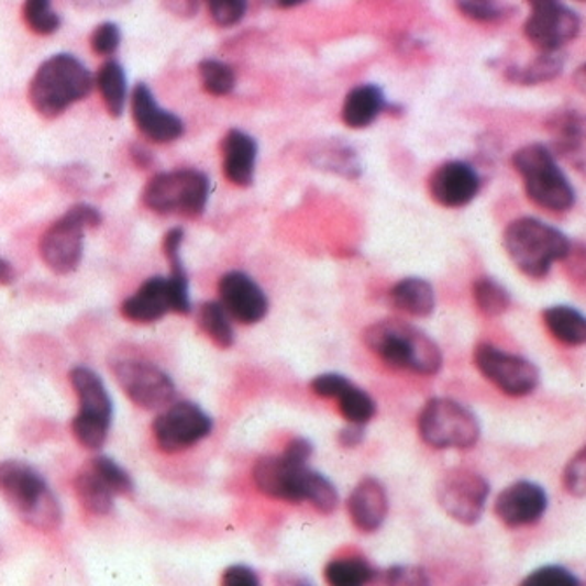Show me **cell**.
<instances>
[{
    "mask_svg": "<svg viewBox=\"0 0 586 586\" xmlns=\"http://www.w3.org/2000/svg\"><path fill=\"white\" fill-rule=\"evenodd\" d=\"M365 344L389 367L433 376L442 368V353L427 333L406 321L383 320L363 333Z\"/></svg>",
    "mask_w": 586,
    "mask_h": 586,
    "instance_id": "cell-1",
    "label": "cell"
},
{
    "mask_svg": "<svg viewBox=\"0 0 586 586\" xmlns=\"http://www.w3.org/2000/svg\"><path fill=\"white\" fill-rule=\"evenodd\" d=\"M91 89L93 76L86 65L76 56L59 53L43 62L30 80V106L43 118H58L74 103L85 100Z\"/></svg>",
    "mask_w": 586,
    "mask_h": 586,
    "instance_id": "cell-2",
    "label": "cell"
},
{
    "mask_svg": "<svg viewBox=\"0 0 586 586\" xmlns=\"http://www.w3.org/2000/svg\"><path fill=\"white\" fill-rule=\"evenodd\" d=\"M0 493L14 513L37 531H56L62 523V508L44 478L22 461L0 463Z\"/></svg>",
    "mask_w": 586,
    "mask_h": 586,
    "instance_id": "cell-3",
    "label": "cell"
},
{
    "mask_svg": "<svg viewBox=\"0 0 586 586\" xmlns=\"http://www.w3.org/2000/svg\"><path fill=\"white\" fill-rule=\"evenodd\" d=\"M502 243L515 266L534 279L549 275L553 262L565 261L573 248L564 232L532 217L513 220Z\"/></svg>",
    "mask_w": 586,
    "mask_h": 586,
    "instance_id": "cell-4",
    "label": "cell"
},
{
    "mask_svg": "<svg viewBox=\"0 0 586 586\" xmlns=\"http://www.w3.org/2000/svg\"><path fill=\"white\" fill-rule=\"evenodd\" d=\"M513 168L522 177L523 187L532 203L549 211L573 208V186L559 168L557 161L546 145L529 144L513 154Z\"/></svg>",
    "mask_w": 586,
    "mask_h": 586,
    "instance_id": "cell-5",
    "label": "cell"
},
{
    "mask_svg": "<svg viewBox=\"0 0 586 586\" xmlns=\"http://www.w3.org/2000/svg\"><path fill=\"white\" fill-rule=\"evenodd\" d=\"M102 224L100 211L89 204H74L44 232L38 243L41 258L55 275H70L77 269L85 248L86 229Z\"/></svg>",
    "mask_w": 586,
    "mask_h": 586,
    "instance_id": "cell-6",
    "label": "cell"
},
{
    "mask_svg": "<svg viewBox=\"0 0 586 586\" xmlns=\"http://www.w3.org/2000/svg\"><path fill=\"white\" fill-rule=\"evenodd\" d=\"M210 198V180L198 169H177L156 175L145 186L144 199L148 210L161 215H201Z\"/></svg>",
    "mask_w": 586,
    "mask_h": 586,
    "instance_id": "cell-7",
    "label": "cell"
},
{
    "mask_svg": "<svg viewBox=\"0 0 586 586\" xmlns=\"http://www.w3.org/2000/svg\"><path fill=\"white\" fill-rule=\"evenodd\" d=\"M421 439L434 449H469L478 442L480 424L472 410L451 398H434L419 416Z\"/></svg>",
    "mask_w": 586,
    "mask_h": 586,
    "instance_id": "cell-8",
    "label": "cell"
},
{
    "mask_svg": "<svg viewBox=\"0 0 586 586\" xmlns=\"http://www.w3.org/2000/svg\"><path fill=\"white\" fill-rule=\"evenodd\" d=\"M531 14L523 23V34L540 52H559L578 37L582 22L561 0H528Z\"/></svg>",
    "mask_w": 586,
    "mask_h": 586,
    "instance_id": "cell-9",
    "label": "cell"
},
{
    "mask_svg": "<svg viewBox=\"0 0 586 586\" xmlns=\"http://www.w3.org/2000/svg\"><path fill=\"white\" fill-rule=\"evenodd\" d=\"M489 484L472 469L456 468L443 473L436 485V499L443 511L464 526L480 520L489 498Z\"/></svg>",
    "mask_w": 586,
    "mask_h": 586,
    "instance_id": "cell-10",
    "label": "cell"
},
{
    "mask_svg": "<svg viewBox=\"0 0 586 586\" xmlns=\"http://www.w3.org/2000/svg\"><path fill=\"white\" fill-rule=\"evenodd\" d=\"M114 376L128 398L142 409H161L175 398L174 380L154 363L121 360L114 363Z\"/></svg>",
    "mask_w": 586,
    "mask_h": 586,
    "instance_id": "cell-11",
    "label": "cell"
},
{
    "mask_svg": "<svg viewBox=\"0 0 586 586\" xmlns=\"http://www.w3.org/2000/svg\"><path fill=\"white\" fill-rule=\"evenodd\" d=\"M475 365L485 379H489L496 388L510 397L529 395L540 383V372L534 363L490 344H480L475 350Z\"/></svg>",
    "mask_w": 586,
    "mask_h": 586,
    "instance_id": "cell-12",
    "label": "cell"
},
{
    "mask_svg": "<svg viewBox=\"0 0 586 586\" xmlns=\"http://www.w3.org/2000/svg\"><path fill=\"white\" fill-rule=\"evenodd\" d=\"M153 431L161 451H184L210 434L211 419L195 403L180 401L157 416Z\"/></svg>",
    "mask_w": 586,
    "mask_h": 586,
    "instance_id": "cell-13",
    "label": "cell"
},
{
    "mask_svg": "<svg viewBox=\"0 0 586 586\" xmlns=\"http://www.w3.org/2000/svg\"><path fill=\"white\" fill-rule=\"evenodd\" d=\"M220 305L243 325H254L266 318L269 300L254 279L240 270L222 276L219 283Z\"/></svg>",
    "mask_w": 586,
    "mask_h": 586,
    "instance_id": "cell-14",
    "label": "cell"
},
{
    "mask_svg": "<svg viewBox=\"0 0 586 586\" xmlns=\"http://www.w3.org/2000/svg\"><path fill=\"white\" fill-rule=\"evenodd\" d=\"M131 114H133L136 128L142 131V135L153 140L156 144L175 142L186 131L184 121L168 110L161 109L153 91L142 82L135 86L131 95Z\"/></svg>",
    "mask_w": 586,
    "mask_h": 586,
    "instance_id": "cell-15",
    "label": "cell"
},
{
    "mask_svg": "<svg viewBox=\"0 0 586 586\" xmlns=\"http://www.w3.org/2000/svg\"><path fill=\"white\" fill-rule=\"evenodd\" d=\"M308 464L294 463L288 457L267 456L257 461L254 468V480L261 493L270 498L285 501H302V485H305Z\"/></svg>",
    "mask_w": 586,
    "mask_h": 586,
    "instance_id": "cell-16",
    "label": "cell"
},
{
    "mask_svg": "<svg viewBox=\"0 0 586 586\" xmlns=\"http://www.w3.org/2000/svg\"><path fill=\"white\" fill-rule=\"evenodd\" d=\"M549 507L546 493L532 482H515L496 499V515L507 528L531 526L543 517Z\"/></svg>",
    "mask_w": 586,
    "mask_h": 586,
    "instance_id": "cell-17",
    "label": "cell"
},
{
    "mask_svg": "<svg viewBox=\"0 0 586 586\" xmlns=\"http://www.w3.org/2000/svg\"><path fill=\"white\" fill-rule=\"evenodd\" d=\"M480 190V177L468 163L451 161L436 168L430 178V195L445 208H461L472 203Z\"/></svg>",
    "mask_w": 586,
    "mask_h": 586,
    "instance_id": "cell-18",
    "label": "cell"
},
{
    "mask_svg": "<svg viewBox=\"0 0 586 586\" xmlns=\"http://www.w3.org/2000/svg\"><path fill=\"white\" fill-rule=\"evenodd\" d=\"M555 151L586 177V115L562 110L546 123Z\"/></svg>",
    "mask_w": 586,
    "mask_h": 586,
    "instance_id": "cell-19",
    "label": "cell"
},
{
    "mask_svg": "<svg viewBox=\"0 0 586 586\" xmlns=\"http://www.w3.org/2000/svg\"><path fill=\"white\" fill-rule=\"evenodd\" d=\"M123 317L133 323H153L174 311V297L168 278H151L124 300Z\"/></svg>",
    "mask_w": 586,
    "mask_h": 586,
    "instance_id": "cell-20",
    "label": "cell"
},
{
    "mask_svg": "<svg viewBox=\"0 0 586 586\" xmlns=\"http://www.w3.org/2000/svg\"><path fill=\"white\" fill-rule=\"evenodd\" d=\"M388 496L376 478H365L356 485L347 501L351 520L362 532H374L388 515Z\"/></svg>",
    "mask_w": 586,
    "mask_h": 586,
    "instance_id": "cell-21",
    "label": "cell"
},
{
    "mask_svg": "<svg viewBox=\"0 0 586 586\" xmlns=\"http://www.w3.org/2000/svg\"><path fill=\"white\" fill-rule=\"evenodd\" d=\"M70 383L79 398L77 418L102 422L110 427L112 422V400L106 384L91 368L76 367L70 372Z\"/></svg>",
    "mask_w": 586,
    "mask_h": 586,
    "instance_id": "cell-22",
    "label": "cell"
},
{
    "mask_svg": "<svg viewBox=\"0 0 586 586\" xmlns=\"http://www.w3.org/2000/svg\"><path fill=\"white\" fill-rule=\"evenodd\" d=\"M224 172L231 184L248 187L254 184L257 142L245 131L231 130L224 139Z\"/></svg>",
    "mask_w": 586,
    "mask_h": 586,
    "instance_id": "cell-23",
    "label": "cell"
},
{
    "mask_svg": "<svg viewBox=\"0 0 586 586\" xmlns=\"http://www.w3.org/2000/svg\"><path fill=\"white\" fill-rule=\"evenodd\" d=\"M386 107L380 88L374 85H362L351 89L342 107V121L353 130L371 126Z\"/></svg>",
    "mask_w": 586,
    "mask_h": 586,
    "instance_id": "cell-24",
    "label": "cell"
},
{
    "mask_svg": "<svg viewBox=\"0 0 586 586\" xmlns=\"http://www.w3.org/2000/svg\"><path fill=\"white\" fill-rule=\"evenodd\" d=\"M184 243V231L172 229L165 236V255L172 267L169 276V288L174 297V311L187 314L190 311L189 279H187L186 267L181 262L180 246Z\"/></svg>",
    "mask_w": 586,
    "mask_h": 586,
    "instance_id": "cell-25",
    "label": "cell"
},
{
    "mask_svg": "<svg viewBox=\"0 0 586 586\" xmlns=\"http://www.w3.org/2000/svg\"><path fill=\"white\" fill-rule=\"evenodd\" d=\"M391 302L410 317L427 318L434 309V290L427 279H401L392 287Z\"/></svg>",
    "mask_w": 586,
    "mask_h": 586,
    "instance_id": "cell-26",
    "label": "cell"
},
{
    "mask_svg": "<svg viewBox=\"0 0 586 586\" xmlns=\"http://www.w3.org/2000/svg\"><path fill=\"white\" fill-rule=\"evenodd\" d=\"M74 489H76L77 499H79L80 507L93 515H107L112 511L114 507V493L110 489L100 475L91 468L80 469L77 473L76 480H74Z\"/></svg>",
    "mask_w": 586,
    "mask_h": 586,
    "instance_id": "cell-27",
    "label": "cell"
},
{
    "mask_svg": "<svg viewBox=\"0 0 586 586\" xmlns=\"http://www.w3.org/2000/svg\"><path fill=\"white\" fill-rule=\"evenodd\" d=\"M544 325L565 346L586 344V317L570 306H553L543 312Z\"/></svg>",
    "mask_w": 586,
    "mask_h": 586,
    "instance_id": "cell-28",
    "label": "cell"
},
{
    "mask_svg": "<svg viewBox=\"0 0 586 586\" xmlns=\"http://www.w3.org/2000/svg\"><path fill=\"white\" fill-rule=\"evenodd\" d=\"M564 56L557 52H541L531 64L507 68V79L513 85L538 86L557 79L564 70Z\"/></svg>",
    "mask_w": 586,
    "mask_h": 586,
    "instance_id": "cell-29",
    "label": "cell"
},
{
    "mask_svg": "<svg viewBox=\"0 0 586 586\" xmlns=\"http://www.w3.org/2000/svg\"><path fill=\"white\" fill-rule=\"evenodd\" d=\"M98 91L112 118H121L126 107L128 80L124 68L118 62H107L97 74Z\"/></svg>",
    "mask_w": 586,
    "mask_h": 586,
    "instance_id": "cell-30",
    "label": "cell"
},
{
    "mask_svg": "<svg viewBox=\"0 0 586 586\" xmlns=\"http://www.w3.org/2000/svg\"><path fill=\"white\" fill-rule=\"evenodd\" d=\"M198 323L207 333V338L222 350H228L234 344V330L229 321L228 311L220 302H204L198 309Z\"/></svg>",
    "mask_w": 586,
    "mask_h": 586,
    "instance_id": "cell-31",
    "label": "cell"
},
{
    "mask_svg": "<svg viewBox=\"0 0 586 586\" xmlns=\"http://www.w3.org/2000/svg\"><path fill=\"white\" fill-rule=\"evenodd\" d=\"M473 299L485 317H501L510 308L507 288L493 278H480L473 285Z\"/></svg>",
    "mask_w": 586,
    "mask_h": 586,
    "instance_id": "cell-32",
    "label": "cell"
},
{
    "mask_svg": "<svg viewBox=\"0 0 586 586\" xmlns=\"http://www.w3.org/2000/svg\"><path fill=\"white\" fill-rule=\"evenodd\" d=\"M325 578L333 586L365 585L374 578V570L363 559H339L327 565Z\"/></svg>",
    "mask_w": 586,
    "mask_h": 586,
    "instance_id": "cell-33",
    "label": "cell"
},
{
    "mask_svg": "<svg viewBox=\"0 0 586 586\" xmlns=\"http://www.w3.org/2000/svg\"><path fill=\"white\" fill-rule=\"evenodd\" d=\"M302 501L311 502L320 513L330 515L339 505L338 490L329 478L308 468L302 485Z\"/></svg>",
    "mask_w": 586,
    "mask_h": 586,
    "instance_id": "cell-34",
    "label": "cell"
},
{
    "mask_svg": "<svg viewBox=\"0 0 586 586\" xmlns=\"http://www.w3.org/2000/svg\"><path fill=\"white\" fill-rule=\"evenodd\" d=\"M198 70L201 85L213 97H225V95L232 93V89L236 86V77H234L232 68L224 62L203 59L199 64Z\"/></svg>",
    "mask_w": 586,
    "mask_h": 586,
    "instance_id": "cell-35",
    "label": "cell"
},
{
    "mask_svg": "<svg viewBox=\"0 0 586 586\" xmlns=\"http://www.w3.org/2000/svg\"><path fill=\"white\" fill-rule=\"evenodd\" d=\"M23 20L34 34L52 35L58 32L62 18L53 11L52 0H25Z\"/></svg>",
    "mask_w": 586,
    "mask_h": 586,
    "instance_id": "cell-36",
    "label": "cell"
},
{
    "mask_svg": "<svg viewBox=\"0 0 586 586\" xmlns=\"http://www.w3.org/2000/svg\"><path fill=\"white\" fill-rule=\"evenodd\" d=\"M339 400V409L342 416L355 424H367L376 416V403L367 392L351 384L346 391L342 392Z\"/></svg>",
    "mask_w": 586,
    "mask_h": 586,
    "instance_id": "cell-37",
    "label": "cell"
},
{
    "mask_svg": "<svg viewBox=\"0 0 586 586\" xmlns=\"http://www.w3.org/2000/svg\"><path fill=\"white\" fill-rule=\"evenodd\" d=\"M320 157V163L323 169H330L333 174L342 175L346 178H356L360 175V163L356 159L355 153L350 147H342V145H330V147L321 148L320 154H314Z\"/></svg>",
    "mask_w": 586,
    "mask_h": 586,
    "instance_id": "cell-38",
    "label": "cell"
},
{
    "mask_svg": "<svg viewBox=\"0 0 586 586\" xmlns=\"http://www.w3.org/2000/svg\"><path fill=\"white\" fill-rule=\"evenodd\" d=\"M456 5L461 14L478 23L499 22L511 14L501 0H456Z\"/></svg>",
    "mask_w": 586,
    "mask_h": 586,
    "instance_id": "cell-39",
    "label": "cell"
},
{
    "mask_svg": "<svg viewBox=\"0 0 586 586\" xmlns=\"http://www.w3.org/2000/svg\"><path fill=\"white\" fill-rule=\"evenodd\" d=\"M91 468L106 480L114 494H130L133 490V480L126 469L121 468L114 460L98 456L91 460Z\"/></svg>",
    "mask_w": 586,
    "mask_h": 586,
    "instance_id": "cell-40",
    "label": "cell"
},
{
    "mask_svg": "<svg viewBox=\"0 0 586 586\" xmlns=\"http://www.w3.org/2000/svg\"><path fill=\"white\" fill-rule=\"evenodd\" d=\"M207 4L211 20L222 29L237 25L246 14V0H207Z\"/></svg>",
    "mask_w": 586,
    "mask_h": 586,
    "instance_id": "cell-41",
    "label": "cell"
},
{
    "mask_svg": "<svg viewBox=\"0 0 586 586\" xmlns=\"http://www.w3.org/2000/svg\"><path fill=\"white\" fill-rule=\"evenodd\" d=\"M110 427L102 422L77 418L73 421V433L77 442L86 449H100L106 443Z\"/></svg>",
    "mask_w": 586,
    "mask_h": 586,
    "instance_id": "cell-42",
    "label": "cell"
},
{
    "mask_svg": "<svg viewBox=\"0 0 586 586\" xmlns=\"http://www.w3.org/2000/svg\"><path fill=\"white\" fill-rule=\"evenodd\" d=\"M564 487L571 496L586 498V447L565 466Z\"/></svg>",
    "mask_w": 586,
    "mask_h": 586,
    "instance_id": "cell-43",
    "label": "cell"
},
{
    "mask_svg": "<svg viewBox=\"0 0 586 586\" xmlns=\"http://www.w3.org/2000/svg\"><path fill=\"white\" fill-rule=\"evenodd\" d=\"M89 44H91L95 55L112 56L121 44V30L115 23H102L93 30V34L89 37Z\"/></svg>",
    "mask_w": 586,
    "mask_h": 586,
    "instance_id": "cell-44",
    "label": "cell"
},
{
    "mask_svg": "<svg viewBox=\"0 0 586 586\" xmlns=\"http://www.w3.org/2000/svg\"><path fill=\"white\" fill-rule=\"evenodd\" d=\"M523 585H579V579L570 571L559 565H549V567H541L534 573L529 574L528 578L523 579Z\"/></svg>",
    "mask_w": 586,
    "mask_h": 586,
    "instance_id": "cell-45",
    "label": "cell"
},
{
    "mask_svg": "<svg viewBox=\"0 0 586 586\" xmlns=\"http://www.w3.org/2000/svg\"><path fill=\"white\" fill-rule=\"evenodd\" d=\"M350 386L351 380L339 374H323V376L314 377L311 383L312 391L323 398H339Z\"/></svg>",
    "mask_w": 586,
    "mask_h": 586,
    "instance_id": "cell-46",
    "label": "cell"
},
{
    "mask_svg": "<svg viewBox=\"0 0 586 586\" xmlns=\"http://www.w3.org/2000/svg\"><path fill=\"white\" fill-rule=\"evenodd\" d=\"M388 582L392 585H427L428 578L424 571L410 565H398L388 571Z\"/></svg>",
    "mask_w": 586,
    "mask_h": 586,
    "instance_id": "cell-47",
    "label": "cell"
},
{
    "mask_svg": "<svg viewBox=\"0 0 586 586\" xmlns=\"http://www.w3.org/2000/svg\"><path fill=\"white\" fill-rule=\"evenodd\" d=\"M222 583L229 586H257L258 578L246 565H232L222 576Z\"/></svg>",
    "mask_w": 586,
    "mask_h": 586,
    "instance_id": "cell-48",
    "label": "cell"
},
{
    "mask_svg": "<svg viewBox=\"0 0 586 586\" xmlns=\"http://www.w3.org/2000/svg\"><path fill=\"white\" fill-rule=\"evenodd\" d=\"M312 454V445L309 440L294 439L288 443L287 449L283 452V456L294 461V463L308 464L309 457Z\"/></svg>",
    "mask_w": 586,
    "mask_h": 586,
    "instance_id": "cell-49",
    "label": "cell"
},
{
    "mask_svg": "<svg viewBox=\"0 0 586 586\" xmlns=\"http://www.w3.org/2000/svg\"><path fill=\"white\" fill-rule=\"evenodd\" d=\"M362 440L363 424L351 422L350 427L344 428V430L339 433V443H341L342 447H356Z\"/></svg>",
    "mask_w": 586,
    "mask_h": 586,
    "instance_id": "cell-50",
    "label": "cell"
},
{
    "mask_svg": "<svg viewBox=\"0 0 586 586\" xmlns=\"http://www.w3.org/2000/svg\"><path fill=\"white\" fill-rule=\"evenodd\" d=\"M165 2L169 11H174L178 16L181 14L190 16L198 9V0H165Z\"/></svg>",
    "mask_w": 586,
    "mask_h": 586,
    "instance_id": "cell-51",
    "label": "cell"
},
{
    "mask_svg": "<svg viewBox=\"0 0 586 586\" xmlns=\"http://www.w3.org/2000/svg\"><path fill=\"white\" fill-rule=\"evenodd\" d=\"M74 5L80 9H106L115 8V5L123 4L126 0H68Z\"/></svg>",
    "mask_w": 586,
    "mask_h": 586,
    "instance_id": "cell-52",
    "label": "cell"
},
{
    "mask_svg": "<svg viewBox=\"0 0 586 586\" xmlns=\"http://www.w3.org/2000/svg\"><path fill=\"white\" fill-rule=\"evenodd\" d=\"M574 88L578 89L583 97H586V64L579 65L573 74Z\"/></svg>",
    "mask_w": 586,
    "mask_h": 586,
    "instance_id": "cell-53",
    "label": "cell"
},
{
    "mask_svg": "<svg viewBox=\"0 0 586 586\" xmlns=\"http://www.w3.org/2000/svg\"><path fill=\"white\" fill-rule=\"evenodd\" d=\"M14 281V269L8 261L0 257V285H11Z\"/></svg>",
    "mask_w": 586,
    "mask_h": 586,
    "instance_id": "cell-54",
    "label": "cell"
},
{
    "mask_svg": "<svg viewBox=\"0 0 586 586\" xmlns=\"http://www.w3.org/2000/svg\"><path fill=\"white\" fill-rule=\"evenodd\" d=\"M267 2L276 5V8H296V5L302 4L305 0H267Z\"/></svg>",
    "mask_w": 586,
    "mask_h": 586,
    "instance_id": "cell-55",
    "label": "cell"
},
{
    "mask_svg": "<svg viewBox=\"0 0 586 586\" xmlns=\"http://www.w3.org/2000/svg\"><path fill=\"white\" fill-rule=\"evenodd\" d=\"M582 2H586V0H582Z\"/></svg>",
    "mask_w": 586,
    "mask_h": 586,
    "instance_id": "cell-56",
    "label": "cell"
}]
</instances>
